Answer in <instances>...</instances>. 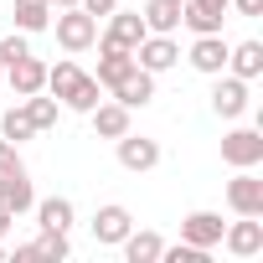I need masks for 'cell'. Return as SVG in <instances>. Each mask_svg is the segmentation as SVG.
Segmentation results:
<instances>
[{
  "label": "cell",
  "mask_w": 263,
  "mask_h": 263,
  "mask_svg": "<svg viewBox=\"0 0 263 263\" xmlns=\"http://www.w3.org/2000/svg\"><path fill=\"white\" fill-rule=\"evenodd\" d=\"M0 206H11L16 217L36 206V191H31V176H26L21 155H6V160H0Z\"/></svg>",
  "instance_id": "cell-1"
},
{
  "label": "cell",
  "mask_w": 263,
  "mask_h": 263,
  "mask_svg": "<svg viewBox=\"0 0 263 263\" xmlns=\"http://www.w3.org/2000/svg\"><path fill=\"white\" fill-rule=\"evenodd\" d=\"M98 42V16H88L83 6H67L57 16V47L62 52H88Z\"/></svg>",
  "instance_id": "cell-2"
},
{
  "label": "cell",
  "mask_w": 263,
  "mask_h": 263,
  "mask_svg": "<svg viewBox=\"0 0 263 263\" xmlns=\"http://www.w3.org/2000/svg\"><path fill=\"white\" fill-rule=\"evenodd\" d=\"M150 31H145V16L140 11H108V26L98 31V47H124V52H135L140 42H145Z\"/></svg>",
  "instance_id": "cell-3"
},
{
  "label": "cell",
  "mask_w": 263,
  "mask_h": 263,
  "mask_svg": "<svg viewBox=\"0 0 263 263\" xmlns=\"http://www.w3.org/2000/svg\"><path fill=\"white\" fill-rule=\"evenodd\" d=\"M222 160L232 171L263 165V129H232V135H222Z\"/></svg>",
  "instance_id": "cell-4"
},
{
  "label": "cell",
  "mask_w": 263,
  "mask_h": 263,
  "mask_svg": "<svg viewBox=\"0 0 263 263\" xmlns=\"http://www.w3.org/2000/svg\"><path fill=\"white\" fill-rule=\"evenodd\" d=\"M114 145H119V165H124V171H135V176H145V171L160 165V145L145 140V135H135V129H129V135H119Z\"/></svg>",
  "instance_id": "cell-5"
},
{
  "label": "cell",
  "mask_w": 263,
  "mask_h": 263,
  "mask_svg": "<svg viewBox=\"0 0 263 263\" xmlns=\"http://www.w3.org/2000/svg\"><path fill=\"white\" fill-rule=\"evenodd\" d=\"M135 62H140L145 72H165V67H176V62H181V42H176V36L150 31V36L135 47Z\"/></svg>",
  "instance_id": "cell-6"
},
{
  "label": "cell",
  "mask_w": 263,
  "mask_h": 263,
  "mask_svg": "<svg viewBox=\"0 0 263 263\" xmlns=\"http://www.w3.org/2000/svg\"><path fill=\"white\" fill-rule=\"evenodd\" d=\"M227 206H232L237 217H263V181H258L253 171H237V176L227 181Z\"/></svg>",
  "instance_id": "cell-7"
},
{
  "label": "cell",
  "mask_w": 263,
  "mask_h": 263,
  "mask_svg": "<svg viewBox=\"0 0 263 263\" xmlns=\"http://www.w3.org/2000/svg\"><path fill=\"white\" fill-rule=\"evenodd\" d=\"M129 227H135V217H129V206H119V201H108V206L93 212V237H98L103 248H119V242L129 237Z\"/></svg>",
  "instance_id": "cell-8"
},
{
  "label": "cell",
  "mask_w": 263,
  "mask_h": 263,
  "mask_svg": "<svg viewBox=\"0 0 263 263\" xmlns=\"http://www.w3.org/2000/svg\"><path fill=\"white\" fill-rule=\"evenodd\" d=\"M6 83H11V93H16V98H31V93H42V88H47V62L26 52V57H16V62L6 67Z\"/></svg>",
  "instance_id": "cell-9"
},
{
  "label": "cell",
  "mask_w": 263,
  "mask_h": 263,
  "mask_svg": "<svg viewBox=\"0 0 263 263\" xmlns=\"http://www.w3.org/2000/svg\"><path fill=\"white\" fill-rule=\"evenodd\" d=\"M222 248H227L232 258L263 253V222H258V217H237L232 227H222Z\"/></svg>",
  "instance_id": "cell-10"
},
{
  "label": "cell",
  "mask_w": 263,
  "mask_h": 263,
  "mask_svg": "<svg viewBox=\"0 0 263 263\" xmlns=\"http://www.w3.org/2000/svg\"><path fill=\"white\" fill-rule=\"evenodd\" d=\"M108 93H114V103H124L129 114H135V108H145V103L155 98V72L135 67V72H124V78H119V83H114Z\"/></svg>",
  "instance_id": "cell-11"
},
{
  "label": "cell",
  "mask_w": 263,
  "mask_h": 263,
  "mask_svg": "<svg viewBox=\"0 0 263 263\" xmlns=\"http://www.w3.org/2000/svg\"><path fill=\"white\" fill-rule=\"evenodd\" d=\"M186 57H191V67H196V72H206V78L227 72V42H222V31H212V36H196Z\"/></svg>",
  "instance_id": "cell-12"
},
{
  "label": "cell",
  "mask_w": 263,
  "mask_h": 263,
  "mask_svg": "<svg viewBox=\"0 0 263 263\" xmlns=\"http://www.w3.org/2000/svg\"><path fill=\"white\" fill-rule=\"evenodd\" d=\"M212 108H217L222 119H242V114H248V83H242V78H232V72H227V78L217 72V88H212Z\"/></svg>",
  "instance_id": "cell-13"
},
{
  "label": "cell",
  "mask_w": 263,
  "mask_h": 263,
  "mask_svg": "<svg viewBox=\"0 0 263 263\" xmlns=\"http://www.w3.org/2000/svg\"><path fill=\"white\" fill-rule=\"evenodd\" d=\"M222 217L217 212H191L186 222H181V242H196V248H217L222 242Z\"/></svg>",
  "instance_id": "cell-14"
},
{
  "label": "cell",
  "mask_w": 263,
  "mask_h": 263,
  "mask_svg": "<svg viewBox=\"0 0 263 263\" xmlns=\"http://www.w3.org/2000/svg\"><path fill=\"white\" fill-rule=\"evenodd\" d=\"M222 11L227 6H212V0H181V26H191L196 36H212L222 31Z\"/></svg>",
  "instance_id": "cell-15"
},
{
  "label": "cell",
  "mask_w": 263,
  "mask_h": 263,
  "mask_svg": "<svg viewBox=\"0 0 263 263\" xmlns=\"http://www.w3.org/2000/svg\"><path fill=\"white\" fill-rule=\"evenodd\" d=\"M227 72L242 78V83H253V78L263 72V42H237V47H227Z\"/></svg>",
  "instance_id": "cell-16"
},
{
  "label": "cell",
  "mask_w": 263,
  "mask_h": 263,
  "mask_svg": "<svg viewBox=\"0 0 263 263\" xmlns=\"http://www.w3.org/2000/svg\"><path fill=\"white\" fill-rule=\"evenodd\" d=\"M135 67H140L135 52H124V47H98V72H93V78H98L103 88H114L124 72H135Z\"/></svg>",
  "instance_id": "cell-17"
},
{
  "label": "cell",
  "mask_w": 263,
  "mask_h": 263,
  "mask_svg": "<svg viewBox=\"0 0 263 263\" xmlns=\"http://www.w3.org/2000/svg\"><path fill=\"white\" fill-rule=\"evenodd\" d=\"M88 114H93V135H98V140L129 135V108H124V103H98V108H88Z\"/></svg>",
  "instance_id": "cell-18"
},
{
  "label": "cell",
  "mask_w": 263,
  "mask_h": 263,
  "mask_svg": "<svg viewBox=\"0 0 263 263\" xmlns=\"http://www.w3.org/2000/svg\"><path fill=\"white\" fill-rule=\"evenodd\" d=\"M119 248H124V258H129V263H160L165 237H160V232H135V227H129V237H124Z\"/></svg>",
  "instance_id": "cell-19"
},
{
  "label": "cell",
  "mask_w": 263,
  "mask_h": 263,
  "mask_svg": "<svg viewBox=\"0 0 263 263\" xmlns=\"http://www.w3.org/2000/svg\"><path fill=\"white\" fill-rule=\"evenodd\" d=\"M140 16H145V31L176 36V26H181V0H150V6H145Z\"/></svg>",
  "instance_id": "cell-20"
},
{
  "label": "cell",
  "mask_w": 263,
  "mask_h": 263,
  "mask_svg": "<svg viewBox=\"0 0 263 263\" xmlns=\"http://www.w3.org/2000/svg\"><path fill=\"white\" fill-rule=\"evenodd\" d=\"M31 212H36V227H52V232H67V227H72V201H67V196H47V201H36Z\"/></svg>",
  "instance_id": "cell-21"
},
{
  "label": "cell",
  "mask_w": 263,
  "mask_h": 263,
  "mask_svg": "<svg viewBox=\"0 0 263 263\" xmlns=\"http://www.w3.org/2000/svg\"><path fill=\"white\" fill-rule=\"evenodd\" d=\"M52 26V6L47 0H16V31H47Z\"/></svg>",
  "instance_id": "cell-22"
},
{
  "label": "cell",
  "mask_w": 263,
  "mask_h": 263,
  "mask_svg": "<svg viewBox=\"0 0 263 263\" xmlns=\"http://www.w3.org/2000/svg\"><path fill=\"white\" fill-rule=\"evenodd\" d=\"M26 114H31V124H36V135H47V129H57V98L42 88V93H31L26 103H21Z\"/></svg>",
  "instance_id": "cell-23"
},
{
  "label": "cell",
  "mask_w": 263,
  "mask_h": 263,
  "mask_svg": "<svg viewBox=\"0 0 263 263\" xmlns=\"http://www.w3.org/2000/svg\"><path fill=\"white\" fill-rule=\"evenodd\" d=\"M78 78H83V67H78L72 57H62L57 67H47V93H52V98H67V93L78 88Z\"/></svg>",
  "instance_id": "cell-24"
},
{
  "label": "cell",
  "mask_w": 263,
  "mask_h": 263,
  "mask_svg": "<svg viewBox=\"0 0 263 263\" xmlns=\"http://www.w3.org/2000/svg\"><path fill=\"white\" fill-rule=\"evenodd\" d=\"M0 135H6L11 145H21V140H31V135H36V124H31V114H26V108H11L6 119H0Z\"/></svg>",
  "instance_id": "cell-25"
},
{
  "label": "cell",
  "mask_w": 263,
  "mask_h": 263,
  "mask_svg": "<svg viewBox=\"0 0 263 263\" xmlns=\"http://www.w3.org/2000/svg\"><path fill=\"white\" fill-rule=\"evenodd\" d=\"M31 248H36V258H67V253H72L67 232H52V227H42V237H36Z\"/></svg>",
  "instance_id": "cell-26"
},
{
  "label": "cell",
  "mask_w": 263,
  "mask_h": 263,
  "mask_svg": "<svg viewBox=\"0 0 263 263\" xmlns=\"http://www.w3.org/2000/svg\"><path fill=\"white\" fill-rule=\"evenodd\" d=\"M160 263H212V248H196V242H176V248H160Z\"/></svg>",
  "instance_id": "cell-27"
},
{
  "label": "cell",
  "mask_w": 263,
  "mask_h": 263,
  "mask_svg": "<svg viewBox=\"0 0 263 263\" xmlns=\"http://www.w3.org/2000/svg\"><path fill=\"white\" fill-rule=\"evenodd\" d=\"M26 52H31V47H26V31H21V36L11 31L6 42H0V67H11V62H16V57H26Z\"/></svg>",
  "instance_id": "cell-28"
},
{
  "label": "cell",
  "mask_w": 263,
  "mask_h": 263,
  "mask_svg": "<svg viewBox=\"0 0 263 263\" xmlns=\"http://www.w3.org/2000/svg\"><path fill=\"white\" fill-rule=\"evenodd\" d=\"M227 6H237V16H263V0H227Z\"/></svg>",
  "instance_id": "cell-29"
},
{
  "label": "cell",
  "mask_w": 263,
  "mask_h": 263,
  "mask_svg": "<svg viewBox=\"0 0 263 263\" xmlns=\"http://www.w3.org/2000/svg\"><path fill=\"white\" fill-rule=\"evenodd\" d=\"M114 6H119V0H83V11H88V16H108Z\"/></svg>",
  "instance_id": "cell-30"
},
{
  "label": "cell",
  "mask_w": 263,
  "mask_h": 263,
  "mask_svg": "<svg viewBox=\"0 0 263 263\" xmlns=\"http://www.w3.org/2000/svg\"><path fill=\"white\" fill-rule=\"evenodd\" d=\"M11 222H16V212H11V206H0V242H6V232H11Z\"/></svg>",
  "instance_id": "cell-31"
},
{
  "label": "cell",
  "mask_w": 263,
  "mask_h": 263,
  "mask_svg": "<svg viewBox=\"0 0 263 263\" xmlns=\"http://www.w3.org/2000/svg\"><path fill=\"white\" fill-rule=\"evenodd\" d=\"M6 155H16V145H11L6 135H0V160H6Z\"/></svg>",
  "instance_id": "cell-32"
},
{
  "label": "cell",
  "mask_w": 263,
  "mask_h": 263,
  "mask_svg": "<svg viewBox=\"0 0 263 263\" xmlns=\"http://www.w3.org/2000/svg\"><path fill=\"white\" fill-rule=\"evenodd\" d=\"M47 6H57V11H67V6H83V0H47Z\"/></svg>",
  "instance_id": "cell-33"
},
{
  "label": "cell",
  "mask_w": 263,
  "mask_h": 263,
  "mask_svg": "<svg viewBox=\"0 0 263 263\" xmlns=\"http://www.w3.org/2000/svg\"><path fill=\"white\" fill-rule=\"evenodd\" d=\"M212 6H227V0H212Z\"/></svg>",
  "instance_id": "cell-34"
},
{
  "label": "cell",
  "mask_w": 263,
  "mask_h": 263,
  "mask_svg": "<svg viewBox=\"0 0 263 263\" xmlns=\"http://www.w3.org/2000/svg\"><path fill=\"white\" fill-rule=\"evenodd\" d=\"M0 72H6V67H0Z\"/></svg>",
  "instance_id": "cell-35"
}]
</instances>
